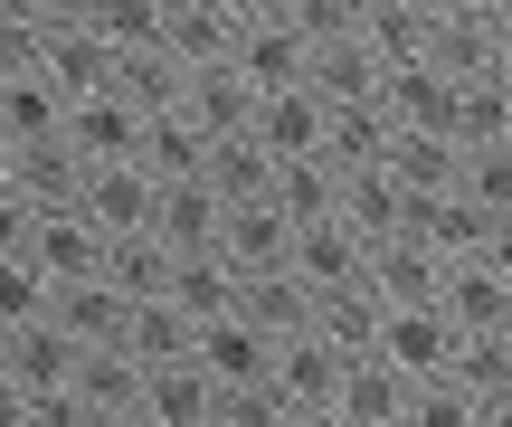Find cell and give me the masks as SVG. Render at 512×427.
I'll return each instance as SVG.
<instances>
[{"instance_id": "f35d334b", "label": "cell", "mask_w": 512, "mask_h": 427, "mask_svg": "<svg viewBox=\"0 0 512 427\" xmlns=\"http://www.w3.org/2000/svg\"><path fill=\"white\" fill-rule=\"evenodd\" d=\"M95 427H152V418L143 409H114V418H95Z\"/></svg>"}, {"instance_id": "d590c367", "label": "cell", "mask_w": 512, "mask_h": 427, "mask_svg": "<svg viewBox=\"0 0 512 427\" xmlns=\"http://www.w3.org/2000/svg\"><path fill=\"white\" fill-rule=\"evenodd\" d=\"M418 10H427V29H446V19H475L484 0H418Z\"/></svg>"}, {"instance_id": "ee69618b", "label": "cell", "mask_w": 512, "mask_h": 427, "mask_svg": "<svg viewBox=\"0 0 512 427\" xmlns=\"http://www.w3.org/2000/svg\"><path fill=\"white\" fill-rule=\"evenodd\" d=\"M503 342H512V323H503Z\"/></svg>"}, {"instance_id": "277c9868", "label": "cell", "mask_w": 512, "mask_h": 427, "mask_svg": "<svg viewBox=\"0 0 512 427\" xmlns=\"http://www.w3.org/2000/svg\"><path fill=\"white\" fill-rule=\"evenodd\" d=\"M456 323L437 314V304H418V314H380V333H370V352L389 361V371L408 380V390H418V380H446L456 371Z\"/></svg>"}, {"instance_id": "3957f363", "label": "cell", "mask_w": 512, "mask_h": 427, "mask_svg": "<svg viewBox=\"0 0 512 427\" xmlns=\"http://www.w3.org/2000/svg\"><path fill=\"white\" fill-rule=\"evenodd\" d=\"M351 361H361V352H342L323 323H304V333L275 342V399H285V409H332L342 380H351Z\"/></svg>"}, {"instance_id": "e0dca14e", "label": "cell", "mask_w": 512, "mask_h": 427, "mask_svg": "<svg viewBox=\"0 0 512 427\" xmlns=\"http://www.w3.org/2000/svg\"><path fill=\"white\" fill-rule=\"evenodd\" d=\"M152 427H209L219 418V380L200 371V361H162V371H143V399H133Z\"/></svg>"}, {"instance_id": "83f0119b", "label": "cell", "mask_w": 512, "mask_h": 427, "mask_svg": "<svg viewBox=\"0 0 512 427\" xmlns=\"http://www.w3.org/2000/svg\"><path fill=\"white\" fill-rule=\"evenodd\" d=\"M76 399H86L95 418L133 409V399H143V361H133V352H86V361H76Z\"/></svg>"}, {"instance_id": "e575fe53", "label": "cell", "mask_w": 512, "mask_h": 427, "mask_svg": "<svg viewBox=\"0 0 512 427\" xmlns=\"http://www.w3.org/2000/svg\"><path fill=\"white\" fill-rule=\"evenodd\" d=\"M0 427H29V390H19L10 371H0Z\"/></svg>"}, {"instance_id": "7c38bea8", "label": "cell", "mask_w": 512, "mask_h": 427, "mask_svg": "<svg viewBox=\"0 0 512 427\" xmlns=\"http://www.w3.org/2000/svg\"><path fill=\"white\" fill-rule=\"evenodd\" d=\"M124 314H133V295L114 276H86V285H57V304H48V323L76 342V352H114L124 342Z\"/></svg>"}, {"instance_id": "8992f818", "label": "cell", "mask_w": 512, "mask_h": 427, "mask_svg": "<svg viewBox=\"0 0 512 427\" xmlns=\"http://www.w3.org/2000/svg\"><path fill=\"white\" fill-rule=\"evenodd\" d=\"M247 143L266 152L275 171L285 162H313V152L332 143V105L313 86H294V95H256V124H247Z\"/></svg>"}, {"instance_id": "ffe728a7", "label": "cell", "mask_w": 512, "mask_h": 427, "mask_svg": "<svg viewBox=\"0 0 512 427\" xmlns=\"http://www.w3.org/2000/svg\"><path fill=\"white\" fill-rule=\"evenodd\" d=\"M190 342H200V323H190L171 295H143L124 314V342H114V352H133L143 371H162V361H190Z\"/></svg>"}, {"instance_id": "8d00e7d4", "label": "cell", "mask_w": 512, "mask_h": 427, "mask_svg": "<svg viewBox=\"0 0 512 427\" xmlns=\"http://www.w3.org/2000/svg\"><path fill=\"white\" fill-rule=\"evenodd\" d=\"M484 257H494L503 276H512V219H494V238H484Z\"/></svg>"}, {"instance_id": "7a4b0ae2", "label": "cell", "mask_w": 512, "mask_h": 427, "mask_svg": "<svg viewBox=\"0 0 512 427\" xmlns=\"http://www.w3.org/2000/svg\"><path fill=\"white\" fill-rule=\"evenodd\" d=\"M143 133H152V114L133 105L124 86H105V95H86V105H67V133H57V143L86 171H114V162H143Z\"/></svg>"}, {"instance_id": "44dd1931", "label": "cell", "mask_w": 512, "mask_h": 427, "mask_svg": "<svg viewBox=\"0 0 512 427\" xmlns=\"http://www.w3.org/2000/svg\"><path fill=\"white\" fill-rule=\"evenodd\" d=\"M427 38H437V29H427V10H418V0H370V10H361V48L380 57V76L418 67V57H427Z\"/></svg>"}, {"instance_id": "836d02e7", "label": "cell", "mask_w": 512, "mask_h": 427, "mask_svg": "<svg viewBox=\"0 0 512 427\" xmlns=\"http://www.w3.org/2000/svg\"><path fill=\"white\" fill-rule=\"evenodd\" d=\"M285 10H294V0H219V19H228V29H275Z\"/></svg>"}, {"instance_id": "6da1fadb", "label": "cell", "mask_w": 512, "mask_h": 427, "mask_svg": "<svg viewBox=\"0 0 512 427\" xmlns=\"http://www.w3.org/2000/svg\"><path fill=\"white\" fill-rule=\"evenodd\" d=\"M285 276L304 285L313 304H332V295H351V285L370 276V238L332 209V219H304L294 228V247H285Z\"/></svg>"}, {"instance_id": "7402d4cb", "label": "cell", "mask_w": 512, "mask_h": 427, "mask_svg": "<svg viewBox=\"0 0 512 427\" xmlns=\"http://www.w3.org/2000/svg\"><path fill=\"white\" fill-rule=\"evenodd\" d=\"M171 304H181L190 323H219V314H238V266L209 247V257H171V285H162Z\"/></svg>"}, {"instance_id": "d6a6232c", "label": "cell", "mask_w": 512, "mask_h": 427, "mask_svg": "<svg viewBox=\"0 0 512 427\" xmlns=\"http://www.w3.org/2000/svg\"><path fill=\"white\" fill-rule=\"evenodd\" d=\"M399 427H484V409L456 390V380H418V390H408V418H399Z\"/></svg>"}, {"instance_id": "484cf974", "label": "cell", "mask_w": 512, "mask_h": 427, "mask_svg": "<svg viewBox=\"0 0 512 427\" xmlns=\"http://www.w3.org/2000/svg\"><path fill=\"white\" fill-rule=\"evenodd\" d=\"M143 171H152V181H200V171H209V133L190 124L181 105H162L152 133H143Z\"/></svg>"}, {"instance_id": "603a6c76", "label": "cell", "mask_w": 512, "mask_h": 427, "mask_svg": "<svg viewBox=\"0 0 512 427\" xmlns=\"http://www.w3.org/2000/svg\"><path fill=\"white\" fill-rule=\"evenodd\" d=\"M342 181H351V171L332 162V152H313V162H285V171H275L266 200L285 209L294 228H304V219H332V209H342Z\"/></svg>"}, {"instance_id": "cb8c5ba5", "label": "cell", "mask_w": 512, "mask_h": 427, "mask_svg": "<svg viewBox=\"0 0 512 427\" xmlns=\"http://www.w3.org/2000/svg\"><path fill=\"white\" fill-rule=\"evenodd\" d=\"M332 409H342L351 427H399V418H408V380L389 371L380 352H361V361H351V380H342V399H332Z\"/></svg>"}, {"instance_id": "4dcf8cb0", "label": "cell", "mask_w": 512, "mask_h": 427, "mask_svg": "<svg viewBox=\"0 0 512 427\" xmlns=\"http://www.w3.org/2000/svg\"><path fill=\"white\" fill-rule=\"evenodd\" d=\"M48 304H57V285L29 266V247H19V257H0V333H19V323H48Z\"/></svg>"}, {"instance_id": "9c48e42d", "label": "cell", "mask_w": 512, "mask_h": 427, "mask_svg": "<svg viewBox=\"0 0 512 427\" xmlns=\"http://www.w3.org/2000/svg\"><path fill=\"white\" fill-rule=\"evenodd\" d=\"M370 295H380V314H418V304H437V285H446V257L427 238H380L370 247Z\"/></svg>"}, {"instance_id": "f1b7e54d", "label": "cell", "mask_w": 512, "mask_h": 427, "mask_svg": "<svg viewBox=\"0 0 512 427\" xmlns=\"http://www.w3.org/2000/svg\"><path fill=\"white\" fill-rule=\"evenodd\" d=\"M200 181L219 190L228 209H238V200H266L275 162H266V152H256V143H247V133H228V143H209V171H200Z\"/></svg>"}, {"instance_id": "d4e9b609", "label": "cell", "mask_w": 512, "mask_h": 427, "mask_svg": "<svg viewBox=\"0 0 512 427\" xmlns=\"http://www.w3.org/2000/svg\"><path fill=\"white\" fill-rule=\"evenodd\" d=\"M380 86H389V76H380V57H370L361 38H342V48H313V95H323L332 114H342V105H380Z\"/></svg>"}, {"instance_id": "52a82bcc", "label": "cell", "mask_w": 512, "mask_h": 427, "mask_svg": "<svg viewBox=\"0 0 512 427\" xmlns=\"http://www.w3.org/2000/svg\"><path fill=\"white\" fill-rule=\"evenodd\" d=\"M152 200H162V181H152L143 162H114V171H86V190H76V209H86L95 238H152Z\"/></svg>"}, {"instance_id": "5bb4252c", "label": "cell", "mask_w": 512, "mask_h": 427, "mask_svg": "<svg viewBox=\"0 0 512 427\" xmlns=\"http://www.w3.org/2000/svg\"><path fill=\"white\" fill-rule=\"evenodd\" d=\"M76 342L57 333V323H19V333H0V371L19 380L29 399H48V390H76Z\"/></svg>"}, {"instance_id": "ba28073f", "label": "cell", "mask_w": 512, "mask_h": 427, "mask_svg": "<svg viewBox=\"0 0 512 427\" xmlns=\"http://www.w3.org/2000/svg\"><path fill=\"white\" fill-rule=\"evenodd\" d=\"M437 314L456 323L465 342H494L503 323H512V276L494 257H456L446 266V285H437Z\"/></svg>"}, {"instance_id": "1f68e13d", "label": "cell", "mask_w": 512, "mask_h": 427, "mask_svg": "<svg viewBox=\"0 0 512 427\" xmlns=\"http://www.w3.org/2000/svg\"><path fill=\"white\" fill-rule=\"evenodd\" d=\"M456 200H475L484 219H512V143H484V152H465V181H456Z\"/></svg>"}, {"instance_id": "b9f144b4", "label": "cell", "mask_w": 512, "mask_h": 427, "mask_svg": "<svg viewBox=\"0 0 512 427\" xmlns=\"http://www.w3.org/2000/svg\"><path fill=\"white\" fill-rule=\"evenodd\" d=\"M484 427H512V399H494V409H484Z\"/></svg>"}, {"instance_id": "74e56055", "label": "cell", "mask_w": 512, "mask_h": 427, "mask_svg": "<svg viewBox=\"0 0 512 427\" xmlns=\"http://www.w3.org/2000/svg\"><path fill=\"white\" fill-rule=\"evenodd\" d=\"M285 427H351V418H342V409H294Z\"/></svg>"}, {"instance_id": "4fadbf2b", "label": "cell", "mask_w": 512, "mask_h": 427, "mask_svg": "<svg viewBox=\"0 0 512 427\" xmlns=\"http://www.w3.org/2000/svg\"><path fill=\"white\" fill-rule=\"evenodd\" d=\"M181 114L209 133V143L247 133V124H256V86L238 76V57H219V67H190V76H181Z\"/></svg>"}, {"instance_id": "9a60e30c", "label": "cell", "mask_w": 512, "mask_h": 427, "mask_svg": "<svg viewBox=\"0 0 512 427\" xmlns=\"http://www.w3.org/2000/svg\"><path fill=\"white\" fill-rule=\"evenodd\" d=\"M38 76H48L67 105H86V95H105L114 76H124V57H114L95 29H48V57H38Z\"/></svg>"}, {"instance_id": "5b68a950", "label": "cell", "mask_w": 512, "mask_h": 427, "mask_svg": "<svg viewBox=\"0 0 512 427\" xmlns=\"http://www.w3.org/2000/svg\"><path fill=\"white\" fill-rule=\"evenodd\" d=\"M190 361H200L219 390H266V380H275V333L256 314H219V323H200Z\"/></svg>"}, {"instance_id": "8fae6325", "label": "cell", "mask_w": 512, "mask_h": 427, "mask_svg": "<svg viewBox=\"0 0 512 427\" xmlns=\"http://www.w3.org/2000/svg\"><path fill=\"white\" fill-rule=\"evenodd\" d=\"M152 238H162L171 257H209V247L228 238V200L209 181H162V200H152Z\"/></svg>"}, {"instance_id": "ab89813d", "label": "cell", "mask_w": 512, "mask_h": 427, "mask_svg": "<svg viewBox=\"0 0 512 427\" xmlns=\"http://www.w3.org/2000/svg\"><path fill=\"white\" fill-rule=\"evenodd\" d=\"M494 86H503V95H512V38H503V57H494Z\"/></svg>"}, {"instance_id": "4316f807", "label": "cell", "mask_w": 512, "mask_h": 427, "mask_svg": "<svg viewBox=\"0 0 512 427\" xmlns=\"http://www.w3.org/2000/svg\"><path fill=\"white\" fill-rule=\"evenodd\" d=\"M86 29L105 38L114 57H152V48H162V29H171V10H162V0H95Z\"/></svg>"}, {"instance_id": "ac0fdd59", "label": "cell", "mask_w": 512, "mask_h": 427, "mask_svg": "<svg viewBox=\"0 0 512 427\" xmlns=\"http://www.w3.org/2000/svg\"><path fill=\"white\" fill-rule=\"evenodd\" d=\"M67 133V95L48 76H0V143L10 152H48Z\"/></svg>"}, {"instance_id": "60d3db41", "label": "cell", "mask_w": 512, "mask_h": 427, "mask_svg": "<svg viewBox=\"0 0 512 427\" xmlns=\"http://www.w3.org/2000/svg\"><path fill=\"white\" fill-rule=\"evenodd\" d=\"M10 181H19V152H10V143H0V190H10Z\"/></svg>"}, {"instance_id": "f546056e", "label": "cell", "mask_w": 512, "mask_h": 427, "mask_svg": "<svg viewBox=\"0 0 512 427\" xmlns=\"http://www.w3.org/2000/svg\"><path fill=\"white\" fill-rule=\"evenodd\" d=\"M456 380L465 399H475V409H494V399H512V342L494 333V342H456Z\"/></svg>"}, {"instance_id": "d6986e66", "label": "cell", "mask_w": 512, "mask_h": 427, "mask_svg": "<svg viewBox=\"0 0 512 427\" xmlns=\"http://www.w3.org/2000/svg\"><path fill=\"white\" fill-rule=\"evenodd\" d=\"M238 76L256 95H294V86H313V48L275 19V29H238Z\"/></svg>"}, {"instance_id": "30bf717a", "label": "cell", "mask_w": 512, "mask_h": 427, "mask_svg": "<svg viewBox=\"0 0 512 427\" xmlns=\"http://www.w3.org/2000/svg\"><path fill=\"white\" fill-rule=\"evenodd\" d=\"M29 266L48 285H86V276H105V238L86 228V209H38L29 219Z\"/></svg>"}, {"instance_id": "2e32d148", "label": "cell", "mask_w": 512, "mask_h": 427, "mask_svg": "<svg viewBox=\"0 0 512 427\" xmlns=\"http://www.w3.org/2000/svg\"><path fill=\"white\" fill-rule=\"evenodd\" d=\"M456 95H465L456 76H437V67L418 57V67H399V76L380 86V114H389L399 133H456Z\"/></svg>"}, {"instance_id": "7bdbcfd3", "label": "cell", "mask_w": 512, "mask_h": 427, "mask_svg": "<svg viewBox=\"0 0 512 427\" xmlns=\"http://www.w3.org/2000/svg\"><path fill=\"white\" fill-rule=\"evenodd\" d=\"M162 10H171V19H181V10H219V0H162Z\"/></svg>"}]
</instances>
